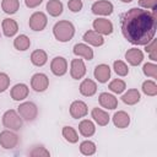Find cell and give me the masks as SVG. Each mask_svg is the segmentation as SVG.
I'll list each match as a JSON object with an SVG mask.
<instances>
[{
	"mask_svg": "<svg viewBox=\"0 0 157 157\" xmlns=\"http://www.w3.org/2000/svg\"><path fill=\"white\" fill-rule=\"evenodd\" d=\"M82 39L86 43H88L90 45H92V47H101V45L104 44L103 36L99 34V33H97L94 29H90V31L85 32L83 36H82Z\"/></svg>",
	"mask_w": 157,
	"mask_h": 157,
	"instance_id": "e0dca14e",
	"label": "cell"
},
{
	"mask_svg": "<svg viewBox=\"0 0 157 157\" xmlns=\"http://www.w3.org/2000/svg\"><path fill=\"white\" fill-rule=\"evenodd\" d=\"M92 27L97 33H99L102 36H109L113 33V29H114L113 23L108 18H102V17L96 18L92 22Z\"/></svg>",
	"mask_w": 157,
	"mask_h": 157,
	"instance_id": "ba28073f",
	"label": "cell"
},
{
	"mask_svg": "<svg viewBox=\"0 0 157 157\" xmlns=\"http://www.w3.org/2000/svg\"><path fill=\"white\" fill-rule=\"evenodd\" d=\"M125 60L131 66H139L144 60V52L139 48H130L125 53Z\"/></svg>",
	"mask_w": 157,
	"mask_h": 157,
	"instance_id": "4fadbf2b",
	"label": "cell"
},
{
	"mask_svg": "<svg viewBox=\"0 0 157 157\" xmlns=\"http://www.w3.org/2000/svg\"><path fill=\"white\" fill-rule=\"evenodd\" d=\"M28 93H29V88L26 83H16L11 91H10V96L13 101H23L28 97Z\"/></svg>",
	"mask_w": 157,
	"mask_h": 157,
	"instance_id": "2e32d148",
	"label": "cell"
},
{
	"mask_svg": "<svg viewBox=\"0 0 157 157\" xmlns=\"http://www.w3.org/2000/svg\"><path fill=\"white\" fill-rule=\"evenodd\" d=\"M121 2H124V4H129V2H131L132 0H120Z\"/></svg>",
	"mask_w": 157,
	"mask_h": 157,
	"instance_id": "ab89813d",
	"label": "cell"
},
{
	"mask_svg": "<svg viewBox=\"0 0 157 157\" xmlns=\"http://www.w3.org/2000/svg\"><path fill=\"white\" fill-rule=\"evenodd\" d=\"M72 53L76 55V56H81L86 60H92L93 59V49L88 45V44H85V43H77L74 45L72 48Z\"/></svg>",
	"mask_w": 157,
	"mask_h": 157,
	"instance_id": "5bb4252c",
	"label": "cell"
},
{
	"mask_svg": "<svg viewBox=\"0 0 157 157\" xmlns=\"http://www.w3.org/2000/svg\"><path fill=\"white\" fill-rule=\"evenodd\" d=\"M53 34L58 42H70L75 36V26L67 20L58 21L53 27Z\"/></svg>",
	"mask_w": 157,
	"mask_h": 157,
	"instance_id": "7a4b0ae2",
	"label": "cell"
},
{
	"mask_svg": "<svg viewBox=\"0 0 157 157\" xmlns=\"http://www.w3.org/2000/svg\"><path fill=\"white\" fill-rule=\"evenodd\" d=\"M48 61V54L45 50L43 49H36L32 52L31 54V63L34 65V66H43L45 65Z\"/></svg>",
	"mask_w": 157,
	"mask_h": 157,
	"instance_id": "cb8c5ba5",
	"label": "cell"
},
{
	"mask_svg": "<svg viewBox=\"0 0 157 157\" xmlns=\"http://www.w3.org/2000/svg\"><path fill=\"white\" fill-rule=\"evenodd\" d=\"M91 117H92V119H93L99 126H105V125H108V123H109V120H110L109 114H108L105 110H103V109H101V108H98V107H96V108L92 109Z\"/></svg>",
	"mask_w": 157,
	"mask_h": 157,
	"instance_id": "7402d4cb",
	"label": "cell"
},
{
	"mask_svg": "<svg viewBox=\"0 0 157 157\" xmlns=\"http://www.w3.org/2000/svg\"><path fill=\"white\" fill-rule=\"evenodd\" d=\"M42 2H43V0H25V5H26L28 9L38 7Z\"/></svg>",
	"mask_w": 157,
	"mask_h": 157,
	"instance_id": "f35d334b",
	"label": "cell"
},
{
	"mask_svg": "<svg viewBox=\"0 0 157 157\" xmlns=\"http://www.w3.org/2000/svg\"><path fill=\"white\" fill-rule=\"evenodd\" d=\"M96 150H97L96 144L93 141H91V140H85V141H82L80 144V152L82 155H85V156H92V155H94L96 153Z\"/></svg>",
	"mask_w": 157,
	"mask_h": 157,
	"instance_id": "4dcf8cb0",
	"label": "cell"
},
{
	"mask_svg": "<svg viewBox=\"0 0 157 157\" xmlns=\"http://www.w3.org/2000/svg\"><path fill=\"white\" fill-rule=\"evenodd\" d=\"M112 120H113L114 126L118 128V129H125V128H128L130 125V115L124 110L115 112L113 118H112Z\"/></svg>",
	"mask_w": 157,
	"mask_h": 157,
	"instance_id": "d6986e66",
	"label": "cell"
},
{
	"mask_svg": "<svg viewBox=\"0 0 157 157\" xmlns=\"http://www.w3.org/2000/svg\"><path fill=\"white\" fill-rule=\"evenodd\" d=\"M20 142L18 135L12 130H2L0 132V146L5 150H12L15 148Z\"/></svg>",
	"mask_w": 157,
	"mask_h": 157,
	"instance_id": "5b68a950",
	"label": "cell"
},
{
	"mask_svg": "<svg viewBox=\"0 0 157 157\" xmlns=\"http://www.w3.org/2000/svg\"><path fill=\"white\" fill-rule=\"evenodd\" d=\"M61 134H63V137L70 144H76L78 141V134L72 126H64L61 130Z\"/></svg>",
	"mask_w": 157,
	"mask_h": 157,
	"instance_id": "f1b7e54d",
	"label": "cell"
},
{
	"mask_svg": "<svg viewBox=\"0 0 157 157\" xmlns=\"http://www.w3.org/2000/svg\"><path fill=\"white\" fill-rule=\"evenodd\" d=\"M45 10L47 12L53 16V17H58L63 13V10H64V5L60 0H49L45 5Z\"/></svg>",
	"mask_w": 157,
	"mask_h": 157,
	"instance_id": "484cf974",
	"label": "cell"
},
{
	"mask_svg": "<svg viewBox=\"0 0 157 157\" xmlns=\"http://www.w3.org/2000/svg\"><path fill=\"white\" fill-rule=\"evenodd\" d=\"M0 38H1V33H0Z\"/></svg>",
	"mask_w": 157,
	"mask_h": 157,
	"instance_id": "60d3db41",
	"label": "cell"
},
{
	"mask_svg": "<svg viewBox=\"0 0 157 157\" xmlns=\"http://www.w3.org/2000/svg\"><path fill=\"white\" fill-rule=\"evenodd\" d=\"M140 99H141V94L137 91V88H130L121 96V101L128 105H134L139 103Z\"/></svg>",
	"mask_w": 157,
	"mask_h": 157,
	"instance_id": "d4e9b609",
	"label": "cell"
},
{
	"mask_svg": "<svg viewBox=\"0 0 157 157\" xmlns=\"http://www.w3.org/2000/svg\"><path fill=\"white\" fill-rule=\"evenodd\" d=\"M17 112L26 121H33L38 117V107L33 102H22L17 107Z\"/></svg>",
	"mask_w": 157,
	"mask_h": 157,
	"instance_id": "277c9868",
	"label": "cell"
},
{
	"mask_svg": "<svg viewBox=\"0 0 157 157\" xmlns=\"http://www.w3.org/2000/svg\"><path fill=\"white\" fill-rule=\"evenodd\" d=\"M139 6L145 10H152L155 11L157 7V0H137Z\"/></svg>",
	"mask_w": 157,
	"mask_h": 157,
	"instance_id": "8d00e7d4",
	"label": "cell"
},
{
	"mask_svg": "<svg viewBox=\"0 0 157 157\" xmlns=\"http://www.w3.org/2000/svg\"><path fill=\"white\" fill-rule=\"evenodd\" d=\"M2 125L9 129V130H12V131H17L22 128L23 125V119L21 118V115L18 114L17 110L15 109H9L6 110L4 114H2Z\"/></svg>",
	"mask_w": 157,
	"mask_h": 157,
	"instance_id": "3957f363",
	"label": "cell"
},
{
	"mask_svg": "<svg viewBox=\"0 0 157 157\" xmlns=\"http://www.w3.org/2000/svg\"><path fill=\"white\" fill-rule=\"evenodd\" d=\"M142 72L147 77L157 78V65L155 63H146L142 66Z\"/></svg>",
	"mask_w": 157,
	"mask_h": 157,
	"instance_id": "e575fe53",
	"label": "cell"
},
{
	"mask_svg": "<svg viewBox=\"0 0 157 157\" xmlns=\"http://www.w3.org/2000/svg\"><path fill=\"white\" fill-rule=\"evenodd\" d=\"M80 93L85 97H92L93 94H96L97 92V83L91 80V78H85L81 83H80Z\"/></svg>",
	"mask_w": 157,
	"mask_h": 157,
	"instance_id": "ffe728a7",
	"label": "cell"
},
{
	"mask_svg": "<svg viewBox=\"0 0 157 157\" xmlns=\"http://www.w3.org/2000/svg\"><path fill=\"white\" fill-rule=\"evenodd\" d=\"M28 155L31 157H49L50 156V152L42 145H38V146H33L31 151H28Z\"/></svg>",
	"mask_w": 157,
	"mask_h": 157,
	"instance_id": "836d02e7",
	"label": "cell"
},
{
	"mask_svg": "<svg viewBox=\"0 0 157 157\" xmlns=\"http://www.w3.org/2000/svg\"><path fill=\"white\" fill-rule=\"evenodd\" d=\"M67 7L71 12H80L83 7V2L82 0H69L67 1Z\"/></svg>",
	"mask_w": 157,
	"mask_h": 157,
	"instance_id": "d590c367",
	"label": "cell"
},
{
	"mask_svg": "<svg viewBox=\"0 0 157 157\" xmlns=\"http://www.w3.org/2000/svg\"><path fill=\"white\" fill-rule=\"evenodd\" d=\"M1 9L7 15H13L20 9V0H2Z\"/></svg>",
	"mask_w": 157,
	"mask_h": 157,
	"instance_id": "4316f807",
	"label": "cell"
},
{
	"mask_svg": "<svg viewBox=\"0 0 157 157\" xmlns=\"http://www.w3.org/2000/svg\"><path fill=\"white\" fill-rule=\"evenodd\" d=\"M121 33L134 45H146L156 34V10L141 7L128 10L121 17Z\"/></svg>",
	"mask_w": 157,
	"mask_h": 157,
	"instance_id": "6da1fadb",
	"label": "cell"
},
{
	"mask_svg": "<svg viewBox=\"0 0 157 157\" xmlns=\"http://www.w3.org/2000/svg\"><path fill=\"white\" fill-rule=\"evenodd\" d=\"M2 33L6 37H13L18 32V23L13 18H4L1 22Z\"/></svg>",
	"mask_w": 157,
	"mask_h": 157,
	"instance_id": "44dd1931",
	"label": "cell"
},
{
	"mask_svg": "<svg viewBox=\"0 0 157 157\" xmlns=\"http://www.w3.org/2000/svg\"><path fill=\"white\" fill-rule=\"evenodd\" d=\"M48 25V17L44 12L42 11H36L31 15L29 21H28V26L32 31L34 32H40L43 31Z\"/></svg>",
	"mask_w": 157,
	"mask_h": 157,
	"instance_id": "8992f818",
	"label": "cell"
},
{
	"mask_svg": "<svg viewBox=\"0 0 157 157\" xmlns=\"http://www.w3.org/2000/svg\"><path fill=\"white\" fill-rule=\"evenodd\" d=\"M113 69H114L115 74L118 76H121V77H124L129 74V67L123 60H115L113 63Z\"/></svg>",
	"mask_w": 157,
	"mask_h": 157,
	"instance_id": "d6a6232c",
	"label": "cell"
},
{
	"mask_svg": "<svg viewBox=\"0 0 157 157\" xmlns=\"http://www.w3.org/2000/svg\"><path fill=\"white\" fill-rule=\"evenodd\" d=\"M113 10H114V6L108 0H98L93 2L91 6L92 13L97 16H109L113 13Z\"/></svg>",
	"mask_w": 157,
	"mask_h": 157,
	"instance_id": "52a82bcc",
	"label": "cell"
},
{
	"mask_svg": "<svg viewBox=\"0 0 157 157\" xmlns=\"http://www.w3.org/2000/svg\"><path fill=\"white\" fill-rule=\"evenodd\" d=\"M13 47L20 52H25L31 47V39L26 34H20L13 39Z\"/></svg>",
	"mask_w": 157,
	"mask_h": 157,
	"instance_id": "83f0119b",
	"label": "cell"
},
{
	"mask_svg": "<svg viewBox=\"0 0 157 157\" xmlns=\"http://www.w3.org/2000/svg\"><path fill=\"white\" fill-rule=\"evenodd\" d=\"M49 86V78L43 72H37L31 77V87L36 92H44Z\"/></svg>",
	"mask_w": 157,
	"mask_h": 157,
	"instance_id": "9c48e42d",
	"label": "cell"
},
{
	"mask_svg": "<svg viewBox=\"0 0 157 157\" xmlns=\"http://www.w3.org/2000/svg\"><path fill=\"white\" fill-rule=\"evenodd\" d=\"M141 90H142V92H144L146 96L155 97V96L157 94V83H156L153 80H146V81L142 82Z\"/></svg>",
	"mask_w": 157,
	"mask_h": 157,
	"instance_id": "f546056e",
	"label": "cell"
},
{
	"mask_svg": "<svg viewBox=\"0 0 157 157\" xmlns=\"http://www.w3.org/2000/svg\"><path fill=\"white\" fill-rule=\"evenodd\" d=\"M93 76L99 83H105L110 78V67L107 64H99L93 70Z\"/></svg>",
	"mask_w": 157,
	"mask_h": 157,
	"instance_id": "9a60e30c",
	"label": "cell"
},
{
	"mask_svg": "<svg viewBox=\"0 0 157 157\" xmlns=\"http://www.w3.org/2000/svg\"><path fill=\"white\" fill-rule=\"evenodd\" d=\"M50 71L55 76H64L67 72V61L64 56H55L50 61Z\"/></svg>",
	"mask_w": 157,
	"mask_h": 157,
	"instance_id": "7c38bea8",
	"label": "cell"
},
{
	"mask_svg": "<svg viewBox=\"0 0 157 157\" xmlns=\"http://www.w3.org/2000/svg\"><path fill=\"white\" fill-rule=\"evenodd\" d=\"M98 102H99V104H101L103 108H105V109L113 110V109H115V108L118 107V99L115 98L114 94L108 93V92H102V93H99V96H98Z\"/></svg>",
	"mask_w": 157,
	"mask_h": 157,
	"instance_id": "ac0fdd59",
	"label": "cell"
},
{
	"mask_svg": "<svg viewBox=\"0 0 157 157\" xmlns=\"http://www.w3.org/2000/svg\"><path fill=\"white\" fill-rule=\"evenodd\" d=\"M10 82H11V80H10L9 75L5 72H0V93L5 92L10 87Z\"/></svg>",
	"mask_w": 157,
	"mask_h": 157,
	"instance_id": "74e56055",
	"label": "cell"
},
{
	"mask_svg": "<svg viewBox=\"0 0 157 157\" xmlns=\"http://www.w3.org/2000/svg\"><path fill=\"white\" fill-rule=\"evenodd\" d=\"M69 112H70V115L74 118V119H81L83 117L87 115L88 113V107L87 104L83 102V101H74L71 104H70V108H69Z\"/></svg>",
	"mask_w": 157,
	"mask_h": 157,
	"instance_id": "8fae6325",
	"label": "cell"
},
{
	"mask_svg": "<svg viewBox=\"0 0 157 157\" xmlns=\"http://www.w3.org/2000/svg\"><path fill=\"white\" fill-rule=\"evenodd\" d=\"M86 65L82 59H72L70 63V75L74 80H80L86 75Z\"/></svg>",
	"mask_w": 157,
	"mask_h": 157,
	"instance_id": "30bf717a",
	"label": "cell"
},
{
	"mask_svg": "<svg viewBox=\"0 0 157 157\" xmlns=\"http://www.w3.org/2000/svg\"><path fill=\"white\" fill-rule=\"evenodd\" d=\"M78 132L83 136V137H91L94 135L96 132V125L92 120L90 119H83L80 121L78 124Z\"/></svg>",
	"mask_w": 157,
	"mask_h": 157,
	"instance_id": "603a6c76",
	"label": "cell"
},
{
	"mask_svg": "<svg viewBox=\"0 0 157 157\" xmlns=\"http://www.w3.org/2000/svg\"><path fill=\"white\" fill-rule=\"evenodd\" d=\"M108 88H109L113 93L120 94V93H123V92L125 91V88H126V83H125V81H123L121 78H114L113 81L109 82Z\"/></svg>",
	"mask_w": 157,
	"mask_h": 157,
	"instance_id": "1f68e13d",
	"label": "cell"
}]
</instances>
